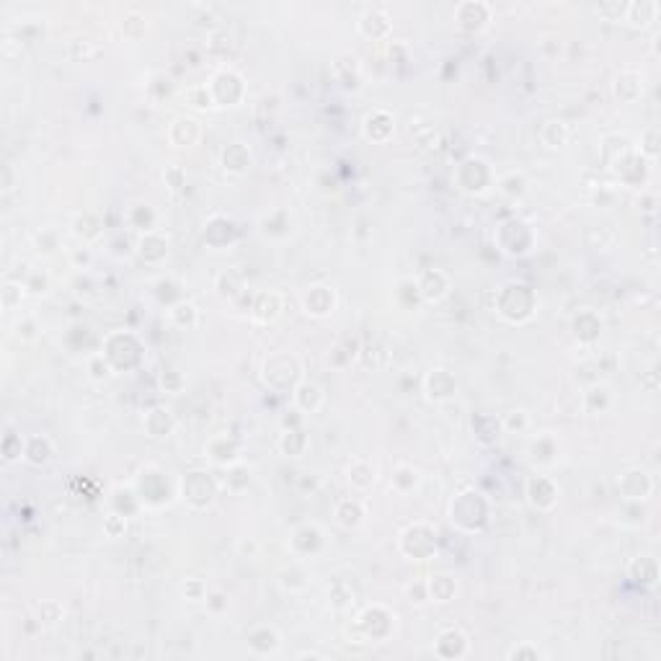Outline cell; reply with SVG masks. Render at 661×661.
Returning a JSON list of instances; mask_svg holds the SVG:
<instances>
[{
  "label": "cell",
  "mask_w": 661,
  "mask_h": 661,
  "mask_svg": "<svg viewBox=\"0 0 661 661\" xmlns=\"http://www.w3.org/2000/svg\"><path fill=\"white\" fill-rule=\"evenodd\" d=\"M183 496L196 506H207L209 501L215 499V483L209 478L207 473L194 470L183 478Z\"/></svg>",
  "instance_id": "obj_1"
},
{
  "label": "cell",
  "mask_w": 661,
  "mask_h": 661,
  "mask_svg": "<svg viewBox=\"0 0 661 661\" xmlns=\"http://www.w3.org/2000/svg\"><path fill=\"white\" fill-rule=\"evenodd\" d=\"M455 21L463 29H468V31H478V29H483L491 21V6L480 3V0H475V3L473 0L470 3H460L455 8Z\"/></svg>",
  "instance_id": "obj_2"
},
{
  "label": "cell",
  "mask_w": 661,
  "mask_h": 661,
  "mask_svg": "<svg viewBox=\"0 0 661 661\" xmlns=\"http://www.w3.org/2000/svg\"><path fill=\"white\" fill-rule=\"evenodd\" d=\"M656 16H659V3H654V0H633V3H625L622 21H627L635 29H646L654 24Z\"/></svg>",
  "instance_id": "obj_3"
},
{
  "label": "cell",
  "mask_w": 661,
  "mask_h": 661,
  "mask_svg": "<svg viewBox=\"0 0 661 661\" xmlns=\"http://www.w3.org/2000/svg\"><path fill=\"white\" fill-rule=\"evenodd\" d=\"M359 31L367 39H383L390 31V16L380 8H367L365 14L359 16Z\"/></svg>",
  "instance_id": "obj_4"
},
{
  "label": "cell",
  "mask_w": 661,
  "mask_h": 661,
  "mask_svg": "<svg viewBox=\"0 0 661 661\" xmlns=\"http://www.w3.org/2000/svg\"><path fill=\"white\" fill-rule=\"evenodd\" d=\"M416 287H418V295L424 297V300L437 303V300H442V297L447 295V287H450V284H447V277L442 271H426Z\"/></svg>",
  "instance_id": "obj_5"
},
{
  "label": "cell",
  "mask_w": 661,
  "mask_h": 661,
  "mask_svg": "<svg viewBox=\"0 0 661 661\" xmlns=\"http://www.w3.org/2000/svg\"><path fill=\"white\" fill-rule=\"evenodd\" d=\"M426 390H429V398L434 400H445L455 393V380L450 378V372L445 370H434L429 378H426Z\"/></svg>",
  "instance_id": "obj_6"
},
{
  "label": "cell",
  "mask_w": 661,
  "mask_h": 661,
  "mask_svg": "<svg viewBox=\"0 0 661 661\" xmlns=\"http://www.w3.org/2000/svg\"><path fill=\"white\" fill-rule=\"evenodd\" d=\"M305 308L313 316H326L333 308V292L328 287H311V292L305 295Z\"/></svg>",
  "instance_id": "obj_7"
},
{
  "label": "cell",
  "mask_w": 661,
  "mask_h": 661,
  "mask_svg": "<svg viewBox=\"0 0 661 661\" xmlns=\"http://www.w3.org/2000/svg\"><path fill=\"white\" fill-rule=\"evenodd\" d=\"M622 480L625 483H633V488H625V499H648V493H651V488H654V483H651V478H648V473L643 470H630L622 475Z\"/></svg>",
  "instance_id": "obj_8"
},
{
  "label": "cell",
  "mask_w": 661,
  "mask_h": 661,
  "mask_svg": "<svg viewBox=\"0 0 661 661\" xmlns=\"http://www.w3.org/2000/svg\"><path fill=\"white\" fill-rule=\"evenodd\" d=\"M295 400L305 411H316L318 405L323 403V393H321V388L316 383H303L295 388Z\"/></svg>",
  "instance_id": "obj_9"
},
{
  "label": "cell",
  "mask_w": 661,
  "mask_h": 661,
  "mask_svg": "<svg viewBox=\"0 0 661 661\" xmlns=\"http://www.w3.org/2000/svg\"><path fill=\"white\" fill-rule=\"evenodd\" d=\"M251 163V156L248 150L243 148V145H230L228 150L223 153V166L228 171H236V173H241V171H246V166Z\"/></svg>",
  "instance_id": "obj_10"
},
{
  "label": "cell",
  "mask_w": 661,
  "mask_h": 661,
  "mask_svg": "<svg viewBox=\"0 0 661 661\" xmlns=\"http://www.w3.org/2000/svg\"><path fill=\"white\" fill-rule=\"evenodd\" d=\"M24 455H26L29 463L41 465V463H47V460H49V455H52V447H49V442L44 437H31L26 442V450H24Z\"/></svg>",
  "instance_id": "obj_11"
},
{
  "label": "cell",
  "mask_w": 661,
  "mask_h": 661,
  "mask_svg": "<svg viewBox=\"0 0 661 661\" xmlns=\"http://www.w3.org/2000/svg\"><path fill=\"white\" fill-rule=\"evenodd\" d=\"M336 520L344 527H357L362 522V506L357 501H341L336 506Z\"/></svg>",
  "instance_id": "obj_12"
},
{
  "label": "cell",
  "mask_w": 661,
  "mask_h": 661,
  "mask_svg": "<svg viewBox=\"0 0 661 661\" xmlns=\"http://www.w3.org/2000/svg\"><path fill=\"white\" fill-rule=\"evenodd\" d=\"M253 311H256V316L261 318V321H274V318L279 316V297L263 292V295H258Z\"/></svg>",
  "instance_id": "obj_13"
},
{
  "label": "cell",
  "mask_w": 661,
  "mask_h": 661,
  "mask_svg": "<svg viewBox=\"0 0 661 661\" xmlns=\"http://www.w3.org/2000/svg\"><path fill=\"white\" fill-rule=\"evenodd\" d=\"M375 480V470H372L367 463H354L349 468V483L357 488H367Z\"/></svg>",
  "instance_id": "obj_14"
},
{
  "label": "cell",
  "mask_w": 661,
  "mask_h": 661,
  "mask_svg": "<svg viewBox=\"0 0 661 661\" xmlns=\"http://www.w3.org/2000/svg\"><path fill=\"white\" fill-rule=\"evenodd\" d=\"M416 480H418V473L408 465H400L398 470H395V475H393V483H395L400 491H408L411 486H416Z\"/></svg>",
  "instance_id": "obj_15"
},
{
  "label": "cell",
  "mask_w": 661,
  "mask_h": 661,
  "mask_svg": "<svg viewBox=\"0 0 661 661\" xmlns=\"http://www.w3.org/2000/svg\"><path fill=\"white\" fill-rule=\"evenodd\" d=\"M178 316L183 318L181 326H194V321H196V308H194V305H189V303L176 305L173 311H171V318H178Z\"/></svg>",
  "instance_id": "obj_16"
},
{
  "label": "cell",
  "mask_w": 661,
  "mask_h": 661,
  "mask_svg": "<svg viewBox=\"0 0 661 661\" xmlns=\"http://www.w3.org/2000/svg\"><path fill=\"white\" fill-rule=\"evenodd\" d=\"M597 14L605 16L610 21H620L625 14V3H605V6H597Z\"/></svg>",
  "instance_id": "obj_17"
}]
</instances>
